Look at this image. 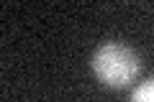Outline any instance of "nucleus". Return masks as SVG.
Wrapping results in <instances>:
<instances>
[{
	"mask_svg": "<svg viewBox=\"0 0 154 102\" xmlns=\"http://www.w3.org/2000/svg\"><path fill=\"white\" fill-rule=\"evenodd\" d=\"M131 100L134 102H154V77L146 79L144 84H139L136 89L131 92Z\"/></svg>",
	"mask_w": 154,
	"mask_h": 102,
	"instance_id": "2",
	"label": "nucleus"
},
{
	"mask_svg": "<svg viewBox=\"0 0 154 102\" xmlns=\"http://www.w3.org/2000/svg\"><path fill=\"white\" fill-rule=\"evenodd\" d=\"M90 66H93V74L105 87H113V89L128 87L141 71V61L134 54V48L123 46L118 41H108L95 48Z\"/></svg>",
	"mask_w": 154,
	"mask_h": 102,
	"instance_id": "1",
	"label": "nucleus"
}]
</instances>
